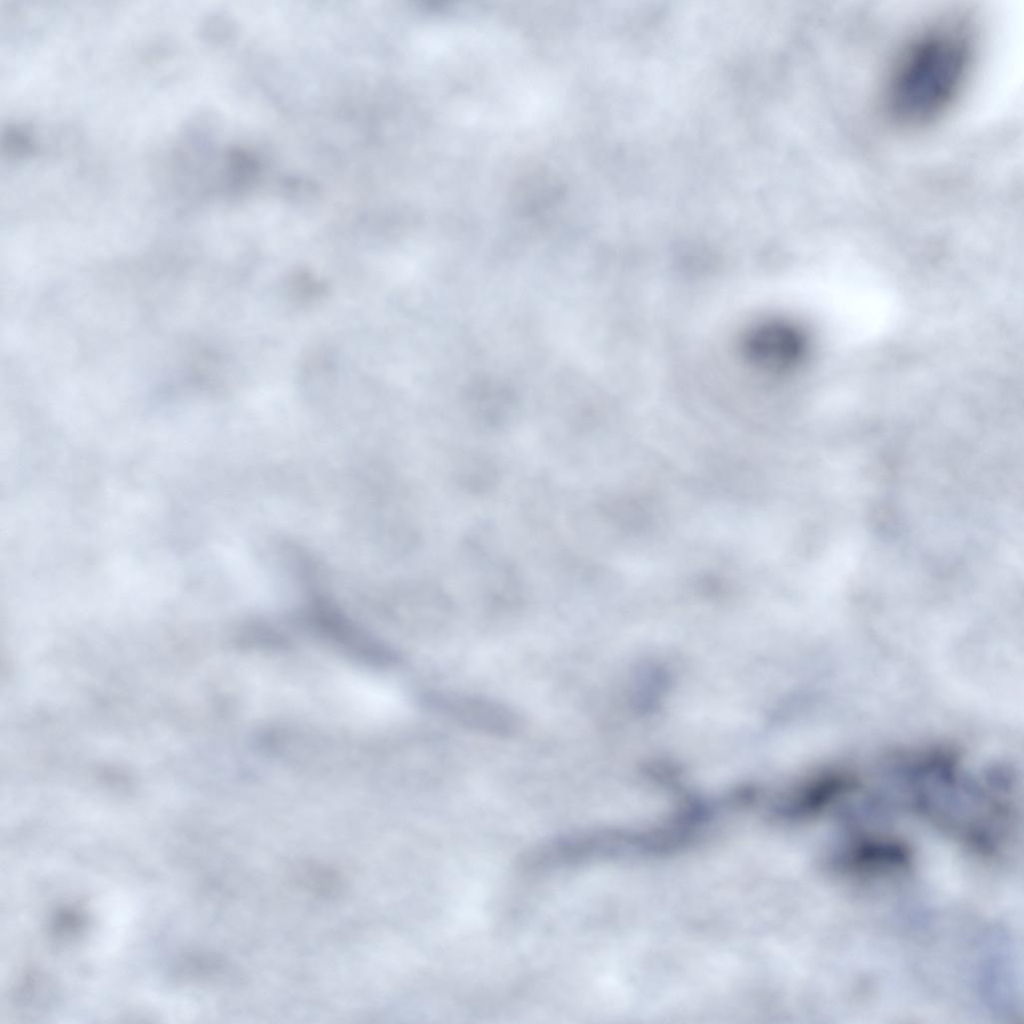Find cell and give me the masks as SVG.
<instances>
[{"instance_id":"6da1fadb","label":"cell","mask_w":1024,"mask_h":1024,"mask_svg":"<svg viewBox=\"0 0 1024 1024\" xmlns=\"http://www.w3.org/2000/svg\"><path fill=\"white\" fill-rule=\"evenodd\" d=\"M973 61L974 40L965 24L944 21L928 27L891 70L885 95L889 113L906 126L939 118L965 87Z\"/></svg>"},{"instance_id":"7a4b0ae2","label":"cell","mask_w":1024,"mask_h":1024,"mask_svg":"<svg viewBox=\"0 0 1024 1024\" xmlns=\"http://www.w3.org/2000/svg\"><path fill=\"white\" fill-rule=\"evenodd\" d=\"M431 702L444 716L470 729L502 737L520 729L518 715L496 700L444 692L434 695Z\"/></svg>"}]
</instances>
